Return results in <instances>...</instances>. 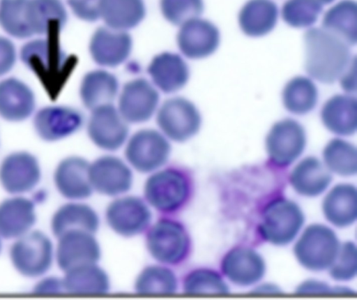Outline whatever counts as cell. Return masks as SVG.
Returning a JSON list of instances; mask_svg holds the SVG:
<instances>
[{
	"label": "cell",
	"instance_id": "6da1fadb",
	"mask_svg": "<svg viewBox=\"0 0 357 300\" xmlns=\"http://www.w3.org/2000/svg\"><path fill=\"white\" fill-rule=\"evenodd\" d=\"M68 15L61 0H1L0 27L17 39L58 38Z\"/></svg>",
	"mask_w": 357,
	"mask_h": 300
},
{
	"label": "cell",
	"instance_id": "7a4b0ae2",
	"mask_svg": "<svg viewBox=\"0 0 357 300\" xmlns=\"http://www.w3.org/2000/svg\"><path fill=\"white\" fill-rule=\"evenodd\" d=\"M303 40L305 72L320 83L339 80L354 58L349 46L322 29H309Z\"/></svg>",
	"mask_w": 357,
	"mask_h": 300
},
{
	"label": "cell",
	"instance_id": "3957f363",
	"mask_svg": "<svg viewBox=\"0 0 357 300\" xmlns=\"http://www.w3.org/2000/svg\"><path fill=\"white\" fill-rule=\"evenodd\" d=\"M21 59L52 97L59 93L74 65V60L61 49L58 38L27 43L22 49Z\"/></svg>",
	"mask_w": 357,
	"mask_h": 300
},
{
	"label": "cell",
	"instance_id": "277c9868",
	"mask_svg": "<svg viewBox=\"0 0 357 300\" xmlns=\"http://www.w3.org/2000/svg\"><path fill=\"white\" fill-rule=\"evenodd\" d=\"M192 191V179L177 167L160 169L146 180L144 194L148 204L163 213H174L185 207Z\"/></svg>",
	"mask_w": 357,
	"mask_h": 300
},
{
	"label": "cell",
	"instance_id": "5b68a950",
	"mask_svg": "<svg viewBox=\"0 0 357 300\" xmlns=\"http://www.w3.org/2000/svg\"><path fill=\"white\" fill-rule=\"evenodd\" d=\"M146 245L155 261L171 267L181 264L187 260L191 252L192 241L181 222L163 218L148 229Z\"/></svg>",
	"mask_w": 357,
	"mask_h": 300
},
{
	"label": "cell",
	"instance_id": "8992f818",
	"mask_svg": "<svg viewBox=\"0 0 357 300\" xmlns=\"http://www.w3.org/2000/svg\"><path fill=\"white\" fill-rule=\"evenodd\" d=\"M10 256L13 267L21 275L36 278L51 269L55 250L52 239L46 234L33 230L15 239Z\"/></svg>",
	"mask_w": 357,
	"mask_h": 300
},
{
	"label": "cell",
	"instance_id": "52a82bcc",
	"mask_svg": "<svg viewBox=\"0 0 357 300\" xmlns=\"http://www.w3.org/2000/svg\"><path fill=\"white\" fill-rule=\"evenodd\" d=\"M340 247L339 240L331 228L314 224L305 230L296 242L294 254L303 267L320 271L331 267Z\"/></svg>",
	"mask_w": 357,
	"mask_h": 300
},
{
	"label": "cell",
	"instance_id": "ba28073f",
	"mask_svg": "<svg viewBox=\"0 0 357 300\" xmlns=\"http://www.w3.org/2000/svg\"><path fill=\"white\" fill-rule=\"evenodd\" d=\"M303 223L304 216L300 207L292 201L279 198L265 207L259 231L266 241L284 246L295 239Z\"/></svg>",
	"mask_w": 357,
	"mask_h": 300
},
{
	"label": "cell",
	"instance_id": "9c48e42d",
	"mask_svg": "<svg viewBox=\"0 0 357 300\" xmlns=\"http://www.w3.org/2000/svg\"><path fill=\"white\" fill-rule=\"evenodd\" d=\"M105 218L107 225L116 234L132 238L148 230L152 223L153 213L144 199L121 195L107 206Z\"/></svg>",
	"mask_w": 357,
	"mask_h": 300
},
{
	"label": "cell",
	"instance_id": "30bf717a",
	"mask_svg": "<svg viewBox=\"0 0 357 300\" xmlns=\"http://www.w3.org/2000/svg\"><path fill=\"white\" fill-rule=\"evenodd\" d=\"M172 152L169 140L154 130H142L128 141L125 154L129 164L141 173H153L168 162Z\"/></svg>",
	"mask_w": 357,
	"mask_h": 300
},
{
	"label": "cell",
	"instance_id": "8fae6325",
	"mask_svg": "<svg viewBox=\"0 0 357 300\" xmlns=\"http://www.w3.org/2000/svg\"><path fill=\"white\" fill-rule=\"evenodd\" d=\"M162 134L176 142H185L195 136L202 126V117L196 106L183 98L167 100L157 115Z\"/></svg>",
	"mask_w": 357,
	"mask_h": 300
},
{
	"label": "cell",
	"instance_id": "7c38bea8",
	"mask_svg": "<svg viewBox=\"0 0 357 300\" xmlns=\"http://www.w3.org/2000/svg\"><path fill=\"white\" fill-rule=\"evenodd\" d=\"M306 134L296 121L286 119L273 125L266 138V149L271 162L276 167H286L303 153Z\"/></svg>",
	"mask_w": 357,
	"mask_h": 300
},
{
	"label": "cell",
	"instance_id": "4fadbf2b",
	"mask_svg": "<svg viewBox=\"0 0 357 300\" xmlns=\"http://www.w3.org/2000/svg\"><path fill=\"white\" fill-rule=\"evenodd\" d=\"M42 170L38 158L27 151L8 155L0 164V184L13 195L33 190L40 183Z\"/></svg>",
	"mask_w": 357,
	"mask_h": 300
},
{
	"label": "cell",
	"instance_id": "5bb4252c",
	"mask_svg": "<svg viewBox=\"0 0 357 300\" xmlns=\"http://www.w3.org/2000/svg\"><path fill=\"white\" fill-rule=\"evenodd\" d=\"M57 239L55 258L63 272L81 265L98 263L101 259L102 248L94 233L73 230Z\"/></svg>",
	"mask_w": 357,
	"mask_h": 300
},
{
	"label": "cell",
	"instance_id": "9a60e30c",
	"mask_svg": "<svg viewBox=\"0 0 357 300\" xmlns=\"http://www.w3.org/2000/svg\"><path fill=\"white\" fill-rule=\"evenodd\" d=\"M128 123L112 104L101 106L92 111L88 133L98 148L115 151L121 148L129 135Z\"/></svg>",
	"mask_w": 357,
	"mask_h": 300
},
{
	"label": "cell",
	"instance_id": "2e32d148",
	"mask_svg": "<svg viewBox=\"0 0 357 300\" xmlns=\"http://www.w3.org/2000/svg\"><path fill=\"white\" fill-rule=\"evenodd\" d=\"M90 179L94 191L113 197L129 192L134 181L130 167L113 156L100 157L91 163Z\"/></svg>",
	"mask_w": 357,
	"mask_h": 300
},
{
	"label": "cell",
	"instance_id": "e0dca14e",
	"mask_svg": "<svg viewBox=\"0 0 357 300\" xmlns=\"http://www.w3.org/2000/svg\"><path fill=\"white\" fill-rule=\"evenodd\" d=\"M160 101L156 89L147 80L138 79L125 85L119 111L128 123H142L151 119Z\"/></svg>",
	"mask_w": 357,
	"mask_h": 300
},
{
	"label": "cell",
	"instance_id": "ac0fdd59",
	"mask_svg": "<svg viewBox=\"0 0 357 300\" xmlns=\"http://www.w3.org/2000/svg\"><path fill=\"white\" fill-rule=\"evenodd\" d=\"M83 123V116L77 110L65 106H50L38 112L33 123L42 140L54 142L77 133Z\"/></svg>",
	"mask_w": 357,
	"mask_h": 300
},
{
	"label": "cell",
	"instance_id": "d6986e66",
	"mask_svg": "<svg viewBox=\"0 0 357 300\" xmlns=\"http://www.w3.org/2000/svg\"><path fill=\"white\" fill-rule=\"evenodd\" d=\"M91 163L84 158L70 156L63 159L54 173V183L59 193L71 201L89 198L94 190L90 179Z\"/></svg>",
	"mask_w": 357,
	"mask_h": 300
},
{
	"label": "cell",
	"instance_id": "ffe728a7",
	"mask_svg": "<svg viewBox=\"0 0 357 300\" xmlns=\"http://www.w3.org/2000/svg\"><path fill=\"white\" fill-rule=\"evenodd\" d=\"M220 44V33L211 22L195 19L182 25L178 45L184 56L190 59H202L213 54Z\"/></svg>",
	"mask_w": 357,
	"mask_h": 300
},
{
	"label": "cell",
	"instance_id": "44dd1931",
	"mask_svg": "<svg viewBox=\"0 0 357 300\" xmlns=\"http://www.w3.org/2000/svg\"><path fill=\"white\" fill-rule=\"evenodd\" d=\"M38 220L34 202L14 195L0 202V237L17 239L33 230Z\"/></svg>",
	"mask_w": 357,
	"mask_h": 300
},
{
	"label": "cell",
	"instance_id": "7402d4cb",
	"mask_svg": "<svg viewBox=\"0 0 357 300\" xmlns=\"http://www.w3.org/2000/svg\"><path fill=\"white\" fill-rule=\"evenodd\" d=\"M221 268L231 282L240 286L257 283L266 271L262 257L247 247L236 248L227 253L222 260Z\"/></svg>",
	"mask_w": 357,
	"mask_h": 300
},
{
	"label": "cell",
	"instance_id": "603a6c76",
	"mask_svg": "<svg viewBox=\"0 0 357 300\" xmlns=\"http://www.w3.org/2000/svg\"><path fill=\"white\" fill-rule=\"evenodd\" d=\"M132 47V38L126 31L100 28L92 38L90 51L98 65L115 68L128 59Z\"/></svg>",
	"mask_w": 357,
	"mask_h": 300
},
{
	"label": "cell",
	"instance_id": "cb8c5ba5",
	"mask_svg": "<svg viewBox=\"0 0 357 300\" xmlns=\"http://www.w3.org/2000/svg\"><path fill=\"white\" fill-rule=\"evenodd\" d=\"M36 96L31 89L16 78L0 82V117L10 122H22L35 112Z\"/></svg>",
	"mask_w": 357,
	"mask_h": 300
},
{
	"label": "cell",
	"instance_id": "d4e9b609",
	"mask_svg": "<svg viewBox=\"0 0 357 300\" xmlns=\"http://www.w3.org/2000/svg\"><path fill=\"white\" fill-rule=\"evenodd\" d=\"M100 226L98 212L89 204L72 201L59 207L52 216L51 228L59 238L67 232L83 230L96 234Z\"/></svg>",
	"mask_w": 357,
	"mask_h": 300
},
{
	"label": "cell",
	"instance_id": "484cf974",
	"mask_svg": "<svg viewBox=\"0 0 357 300\" xmlns=\"http://www.w3.org/2000/svg\"><path fill=\"white\" fill-rule=\"evenodd\" d=\"M148 73L154 84L165 93L181 90L190 78L188 65L178 54L164 53L150 64Z\"/></svg>",
	"mask_w": 357,
	"mask_h": 300
},
{
	"label": "cell",
	"instance_id": "4316f807",
	"mask_svg": "<svg viewBox=\"0 0 357 300\" xmlns=\"http://www.w3.org/2000/svg\"><path fill=\"white\" fill-rule=\"evenodd\" d=\"M321 119L331 133L351 136L357 129V101L348 95H336L329 99L321 111Z\"/></svg>",
	"mask_w": 357,
	"mask_h": 300
},
{
	"label": "cell",
	"instance_id": "83f0119b",
	"mask_svg": "<svg viewBox=\"0 0 357 300\" xmlns=\"http://www.w3.org/2000/svg\"><path fill=\"white\" fill-rule=\"evenodd\" d=\"M294 190L305 197L323 193L332 181L331 172L319 159L307 157L293 169L289 177Z\"/></svg>",
	"mask_w": 357,
	"mask_h": 300
},
{
	"label": "cell",
	"instance_id": "f1b7e54d",
	"mask_svg": "<svg viewBox=\"0 0 357 300\" xmlns=\"http://www.w3.org/2000/svg\"><path fill=\"white\" fill-rule=\"evenodd\" d=\"M278 16V6L271 0H249L239 13L238 23L245 36L261 38L275 28Z\"/></svg>",
	"mask_w": 357,
	"mask_h": 300
},
{
	"label": "cell",
	"instance_id": "f546056e",
	"mask_svg": "<svg viewBox=\"0 0 357 300\" xmlns=\"http://www.w3.org/2000/svg\"><path fill=\"white\" fill-rule=\"evenodd\" d=\"M64 273L63 282L65 292L105 294L111 290L110 277L98 263L81 265Z\"/></svg>",
	"mask_w": 357,
	"mask_h": 300
},
{
	"label": "cell",
	"instance_id": "4dcf8cb0",
	"mask_svg": "<svg viewBox=\"0 0 357 300\" xmlns=\"http://www.w3.org/2000/svg\"><path fill=\"white\" fill-rule=\"evenodd\" d=\"M322 209L326 218L333 225L345 227L357 217V191L351 184L333 187L324 200Z\"/></svg>",
	"mask_w": 357,
	"mask_h": 300
},
{
	"label": "cell",
	"instance_id": "1f68e13d",
	"mask_svg": "<svg viewBox=\"0 0 357 300\" xmlns=\"http://www.w3.org/2000/svg\"><path fill=\"white\" fill-rule=\"evenodd\" d=\"M357 5L354 0H342L328 10L322 20L321 29L349 47L357 42Z\"/></svg>",
	"mask_w": 357,
	"mask_h": 300
},
{
	"label": "cell",
	"instance_id": "d6a6232c",
	"mask_svg": "<svg viewBox=\"0 0 357 300\" xmlns=\"http://www.w3.org/2000/svg\"><path fill=\"white\" fill-rule=\"evenodd\" d=\"M145 15L143 0H102L101 18L109 29L121 31L134 29Z\"/></svg>",
	"mask_w": 357,
	"mask_h": 300
},
{
	"label": "cell",
	"instance_id": "836d02e7",
	"mask_svg": "<svg viewBox=\"0 0 357 300\" xmlns=\"http://www.w3.org/2000/svg\"><path fill=\"white\" fill-rule=\"evenodd\" d=\"M116 77L104 70L87 74L82 83L80 94L85 107L91 111L112 104L119 92Z\"/></svg>",
	"mask_w": 357,
	"mask_h": 300
},
{
	"label": "cell",
	"instance_id": "e575fe53",
	"mask_svg": "<svg viewBox=\"0 0 357 300\" xmlns=\"http://www.w3.org/2000/svg\"><path fill=\"white\" fill-rule=\"evenodd\" d=\"M135 290L140 294H173L179 288V280L170 267L158 264L146 267L137 275Z\"/></svg>",
	"mask_w": 357,
	"mask_h": 300
},
{
	"label": "cell",
	"instance_id": "d590c367",
	"mask_svg": "<svg viewBox=\"0 0 357 300\" xmlns=\"http://www.w3.org/2000/svg\"><path fill=\"white\" fill-rule=\"evenodd\" d=\"M282 98L283 105L289 112L303 116L312 112L317 106L318 90L310 79L298 76L285 85Z\"/></svg>",
	"mask_w": 357,
	"mask_h": 300
},
{
	"label": "cell",
	"instance_id": "8d00e7d4",
	"mask_svg": "<svg viewBox=\"0 0 357 300\" xmlns=\"http://www.w3.org/2000/svg\"><path fill=\"white\" fill-rule=\"evenodd\" d=\"M323 158L331 172L342 177L356 174V148L348 142L339 138L332 140L324 149Z\"/></svg>",
	"mask_w": 357,
	"mask_h": 300
},
{
	"label": "cell",
	"instance_id": "74e56055",
	"mask_svg": "<svg viewBox=\"0 0 357 300\" xmlns=\"http://www.w3.org/2000/svg\"><path fill=\"white\" fill-rule=\"evenodd\" d=\"M182 290L188 294H223L229 290L221 276L207 268L190 271L183 278Z\"/></svg>",
	"mask_w": 357,
	"mask_h": 300
},
{
	"label": "cell",
	"instance_id": "f35d334b",
	"mask_svg": "<svg viewBox=\"0 0 357 300\" xmlns=\"http://www.w3.org/2000/svg\"><path fill=\"white\" fill-rule=\"evenodd\" d=\"M323 11L318 0H287L282 8V18L290 27L307 29L313 26Z\"/></svg>",
	"mask_w": 357,
	"mask_h": 300
},
{
	"label": "cell",
	"instance_id": "ab89813d",
	"mask_svg": "<svg viewBox=\"0 0 357 300\" xmlns=\"http://www.w3.org/2000/svg\"><path fill=\"white\" fill-rule=\"evenodd\" d=\"M161 9L167 21L182 26L200 17L204 5L203 0H161Z\"/></svg>",
	"mask_w": 357,
	"mask_h": 300
},
{
	"label": "cell",
	"instance_id": "60d3db41",
	"mask_svg": "<svg viewBox=\"0 0 357 300\" xmlns=\"http://www.w3.org/2000/svg\"><path fill=\"white\" fill-rule=\"evenodd\" d=\"M330 274L336 280L345 281L356 275V247L351 241L340 246L337 257L331 266Z\"/></svg>",
	"mask_w": 357,
	"mask_h": 300
},
{
	"label": "cell",
	"instance_id": "b9f144b4",
	"mask_svg": "<svg viewBox=\"0 0 357 300\" xmlns=\"http://www.w3.org/2000/svg\"><path fill=\"white\" fill-rule=\"evenodd\" d=\"M102 0H68L75 15L79 19L93 22L101 18Z\"/></svg>",
	"mask_w": 357,
	"mask_h": 300
},
{
	"label": "cell",
	"instance_id": "7bdbcfd3",
	"mask_svg": "<svg viewBox=\"0 0 357 300\" xmlns=\"http://www.w3.org/2000/svg\"><path fill=\"white\" fill-rule=\"evenodd\" d=\"M17 51L10 40L0 37V77L9 73L15 66Z\"/></svg>",
	"mask_w": 357,
	"mask_h": 300
},
{
	"label": "cell",
	"instance_id": "ee69618b",
	"mask_svg": "<svg viewBox=\"0 0 357 300\" xmlns=\"http://www.w3.org/2000/svg\"><path fill=\"white\" fill-rule=\"evenodd\" d=\"M342 89L347 93L356 91V58L354 57L351 64L339 79Z\"/></svg>",
	"mask_w": 357,
	"mask_h": 300
},
{
	"label": "cell",
	"instance_id": "f6af8a7d",
	"mask_svg": "<svg viewBox=\"0 0 357 300\" xmlns=\"http://www.w3.org/2000/svg\"><path fill=\"white\" fill-rule=\"evenodd\" d=\"M34 291L39 293L65 292L63 278L56 277L45 278L37 284Z\"/></svg>",
	"mask_w": 357,
	"mask_h": 300
},
{
	"label": "cell",
	"instance_id": "bcb514c9",
	"mask_svg": "<svg viewBox=\"0 0 357 300\" xmlns=\"http://www.w3.org/2000/svg\"><path fill=\"white\" fill-rule=\"evenodd\" d=\"M296 291L301 294H319L330 292L331 289L326 283L315 280H310L303 283L298 287Z\"/></svg>",
	"mask_w": 357,
	"mask_h": 300
},
{
	"label": "cell",
	"instance_id": "7dc6e473",
	"mask_svg": "<svg viewBox=\"0 0 357 300\" xmlns=\"http://www.w3.org/2000/svg\"><path fill=\"white\" fill-rule=\"evenodd\" d=\"M318 1H319L324 6L332 3L334 0H318Z\"/></svg>",
	"mask_w": 357,
	"mask_h": 300
},
{
	"label": "cell",
	"instance_id": "c3c4849f",
	"mask_svg": "<svg viewBox=\"0 0 357 300\" xmlns=\"http://www.w3.org/2000/svg\"><path fill=\"white\" fill-rule=\"evenodd\" d=\"M3 249L2 237H0V253H1Z\"/></svg>",
	"mask_w": 357,
	"mask_h": 300
}]
</instances>
